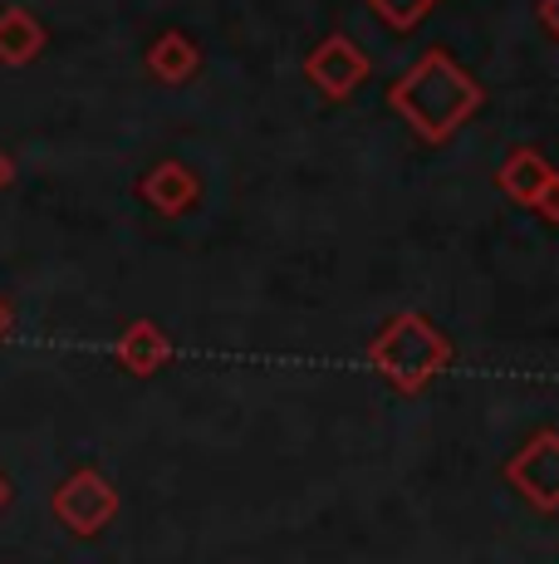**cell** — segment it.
<instances>
[{
  "label": "cell",
  "instance_id": "6da1fadb",
  "mask_svg": "<svg viewBox=\"0 0 559 564\" xmlns=\"http://www.w3.org/2000/svg\"><path fill=\"white\" fill-rule=\"evenodd\" d=\"M388 104L413 123V133L423 138V143H447V138L476 113L481 89L451 54L427 50L423 59L393 84Z\"/></svg>",
  "mask_w": 559,
  "mask_h": 564
},
{
  "label": "cell",
  "instance_id": "7a4b0ae2",
  "mask_svg": "<svg viewBox=\"0 0 559 564\" xmlns=\"http://www.w3.org/2000/svg\"><path fill=\"white\" fill-rule=\"evenodd\" d=\"M369 364L397 388V393H423L437 373L451 364V339L423 319V314H393L369 344Z\"/></svg>",
  "mask_w": 559,
  "mask_h": 564
},
{
  "label": "cell",
  "instance_id": "3957f363",
  "mask_svg": "<svg viewBox=\"0 0 559 564\" xmlns=\"http://www.w3.org/2000/svg\"><path fill=\"white\" fill-rule=\"evenodd\" d=\"M505 481L540 511H559V432L545 427L505 462Z\"/></svg>",
  "mask_w": 559,
  "mask_h": 564
},
{
  "label": "cell",
  "instance_id": "277c9868",
  "mask_svg": "<svg viewBox=\"0 0 559 564\" xmlns=\"http://www.w3.org/2000/svg\"><path fill=\"white\" fill-rule=\"evenodd\" d=\"M55 516H59L64 530H74V535H99V530L118 516V491L99 471L84 466V471H74L55 491Z\"/></svg>",
  "mask_w": 559,
  "mask_h": 564
},
{
  "label": "cell",
  "instance_id": "5b68a950",
  "mask_svg": "<svg viewBox=\"0 0 559 564\" xmlns=\"http://www.w3.org/2000/svg\"><path fill=\"white\" fill-rule=\"evenodd\" d=\"M501 187L511 202L520 206H535L540 216H550V221H559V172L545 162L535 148H515L511 158H505L501 167Z\"/></svg>",
  "mask_w": 559,
  "mask_h": 564
},
{
  "label": "cell",
  "instance_id": "8992f818",
  "mask_svg": "<svg viewBox=\"0 0 559 564\" xmlns=\"http://www.w3.org/2000/svg\"><path fill=\"white\" fill-rule=\"evenodd\" d=\"M305 69L329 99H349V94L369 79V54L353 45L349 35H329L315 45V54L305 59Z\"/></svg>",
  "mask_w": 559,
  "mask_h": 564
},
{
  "label": "cell",
  "instance_id": "52a82bcc",
  "mask_svg": "<svg viewBox=\"0 0 559 564\" xmlns=\"http://www.w3.org/2000/svg\"><path fill=\"white\" fill-rule=\"evenodd\" d=\"M197 192H201L197 172L182 167V162H157V167L143 177V197L163 216H182L191 202H197Z\"/></svg>",
  "mask_w": 559,
  "mask_h": 564
},
{
  "label": "cell",
  "instance_id": "ba28073f",
  "mask_svg": "<svg viewBox=\"0 0 559 564\" xmlns=\"http://www.w3.org/2000/svg\"><path fill=\"white\" fill-rule=\"evenodd\" d=\"M118 364L128 368V373H157V368H163L167 359H172V339L163 329H157L153 319H138V324H128L123 329V339H118Z\"/></svg>",
  "mask_w": 559,
  "mask_h": 564
},
{
  "label": "cell",
  "instance_id": "9c48e42d",
  "mask_svg": "<svg viewBox=\"0 0 559 564\" xmlns=\"http://www.w3.org/2000/svg\"><path fill=\"white\" fill-rule=\"evenodd\" d=\"M40 50H45V25L20 6L0 10V64H30Z\"/></svg>",
  "mask_w": 559,
  "mask_h": 564
},
{
  "label": "cell",
  "instance_id": "30bf717a",
  "mask_svg": "<svg viewBox=\"0 0 559 564\" xmlns=\"http://www.w3.org/2000/svg\"><path fill=\"white\" fill-rule=\"evenodd\" d=\"M197 64H201L197 45H191L187 35H177V30L157 35V45L147 50V69H153L163 84H182V79H191V74H197Z\"/></svg>",
  "mask_w": 559,
  "mask_h": 564
},
{
  "label": "cell",
  "instance_id": "8fae6325",
  "mask_svg": "<svg viewBox=\"0 0 559 564\" xmlns=\"http://www.w3.org/2000/svg\"><path fill=\"white\" fill-rule=\"evenodd\" d=\"M432 6H437V0H369V10H373V15H379L388 30H413Z\"/></svg>",
  "mask_w": 559,
  "mask_h": 564
},
{
  "label": "cell",
  "instance_id": "7c38bea8",
  "mask_svg": "<svg viewBox=\"0 0 559 564\" xmlns=\"http://www.w3.org/2000/svg\"><path fill=\"white\" fill-rule=\"evenodd\" d=\"M540 20L550 25V35L559 40V0H540Z\"/></svg>",
  "mask_w": 559,
  "mask_h": 564
},
{
  "label": "cell",
  "instance_id": "4fadbf2b",
  "mask_svg": "<svg viewBox=\"0 0 559 564\" xmlns=\"http://www.w3.org/2000/svg\"><path fill=\"white\" fill-rule=\"evenodd\" d=\"M10 182H15V162H10L6 153H0V192H6Z\"/></svg>",
  "mask_w": 559,
  "mask_h": 564
},
{
  "label": "cell",
  "instance_id": "5bb4252c",
  "mask_svg": "<svg viewBox=\"0 0 559 564\" xmlns=\"http://www.w3.org/2000/svg\"><path fill=\"white\" fill-rule=\"evenodd\" d=\"M10 334V310H6V300H0V339Z\"/></svg>",
  "mask_w": 559,
  "mask_h": 564
},
{
  "label": "cell",
  "instance_id": "9a60e30c",
  "mask_svg": "<svg viewBox=\"0 0 559 564\" xmlns=\"http://www.w3.org/2000/svg\"><path fill=\"white\" fill-rule=\"evenodd\" d=\"M6 501H10V486H6V476H0V511H6Z\"/></svg>",
  "mask_w": 559,
  "mask_h": 564
}]
</instances>
